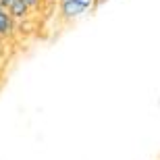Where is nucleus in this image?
<instances>
[{
	"instance_id": "f257e3e1",
	"label": "nucleus",
	"mask_w": 160,
	"mask_h": 160,
	"mask_svg": "<svg viewBox=\"0 0 160 160\" xmlns=\"http://www.w3.org/2000/svg\"><path fill=\"white\" fill-rule=\"evenodd\" d=\"M98 2L96 0H60L58 2V17L67 23L77 21V19L85 17L88 12L96 11Z\"/></svg>"
},
{
	"instance_id": "f03ea898",
	"label": "nucleus",
	"mask_w": 160,
	"mask_h": 160,
	"mask_svg": "<svg viewBox=\"0 0 160 160\" xmlns=\"http://www.w3.org/2000/svg\"><path fill=\"white\" fill-rule=\"evenodd\" d=\"M17 31V19L6 8H0V40H8Z\"/></svg>"
},
{
	"instance_id": "7ed1b4c3",
	"label": "nucleus",
	"mask_w": 160,
	"mask_h": 160,
	"mask_svg": "<svg viewBox=\"0 0 160 160\" xmlns=\"http://www.w3.org/2000/svg\"><path fill=\"white\" fill-rule=\"evenodd\" d=\"M6 11L11 12L17 21H23V19H27V15H29L31 8L27 6V2H25V0H11V2L6 4Z\"/></svg>"
},
{
	"instance_id": "20e7f679",
	"label": "nucleus",
	"mask_w": 160,
	"mask_h": 160,
	"mask_svg": "<svg viewBox=\"0 0 160 160\" xmlns=\"http://www.w3.org/2000/svg\"><path fill=\"white\" fill-rule=\"evenodd\" d=\"M96 2H98V6H100V4H102V2H106V0H96Z\"/></svg>"
},
{
	"instance_id": "39448f33",
	"label": "nucleus",
	"mask_w": 160,
	"mask_h": 160,
	"mask_svg": "<svg viewBox=\"0 0 160 160\" xmlns=\"http://www.w3.org/2000/svg\"><path fill=\"white\" fill-rule=\"evenodd\" d=\"M50 2H60V0H50Z\"/></svg>"
}]
</instances>
